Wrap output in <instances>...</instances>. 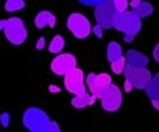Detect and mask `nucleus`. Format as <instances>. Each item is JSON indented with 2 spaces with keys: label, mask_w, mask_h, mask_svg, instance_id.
I'll list each match as a JSON object with an SVG mask.
<instances>
[{
  "label": "nucleus",
  "mask_w": 159,
  "mask_h": 132,
  "mask_svg": "<svg viewBox=\"0 0 159 132\" xmlns=\"http://www.w3.org/2000/svg\"><path fill=\"white\" fill-rule=\"evenodd\" d=\"M113 28L124 33V41L131 43L134 36L141 32V18H138L131 10L126 12H118L116 18H114Z\"/></svg>",
  "instance_id": "obj_1"
},
{
  "label": "nucleus",
  "mask_w": 159,
  "mask_h": 132,
  "mask_svg": "<svg viewBox=\"0 0 159 132\" xmlns=\"http://www.w3.org/2000/svg\"><path fill=\"white\" fill-rule=\"evenodd\" d=\"M0 30L5 32V36H7V40L12 43V45H22V43H25L27 35H28L23 20L18 17L0 20Z\"/></svg>",
  "instance_id": "obj_2"
},
{
  "label": "nucleus",
  "mask_w": 159,
  "mask_h": 132,
  "mask_svg": "<svg viewBox=\"0 0 159 132\" xmlns=\"http://www.w3.org/2000/svg\"><path fill=\"white\" fill-rule=\"evenodd\" d=\"M50 117L43 109L40 107H28L23 112L22 122L30 132H47L48 126H50Z\"/></svg>",
  "instance_id": "obj_3"
},
{
  "label": "nucleus",
  "mask_w": 159,
  "mask_h": 132,
  "mask_svg": "<svg viewBox=\"0 0 159 132\" xmlns=\"http://www.w3.org/2000/svg\"><path fill=\"white\" fill-rule=\"evenodd\" d=\"M98 99L101 101V106H103L104 111L114 112V111H118L119 107H121V104H123V92H121V89H119L116 84L111 83V84L104 86L101 89Z\"/></svg>",
  "instance_id": "obj_4"
},
{
  "label": "nucleus",
  "mask_w": 159,
  "mask_h": 132,
  "mask_svg": "<svg viewBox=\"0 0 159 132\" xmlns=\"http://www.w3.org/2000/svg\"><path fill=\"white\" fill-rule=\"evenodd\" d=\"M124 79H126L128 87H136V89H144L148 86V83L151 81V71L148 68H131L126 66L123 71Z\"/></svg>",
  "instance_id": "obj_5"
},
{
  "label": "nucleus",
  "mask_w": 159,
  "mask_h": 132,
  "mask_svg": "<svg viewBox=\"0 0 159 132\" xmlns=\"http://www.w3.org/2000/svg\"><path fill=\"white\" fill-rule=\"evenodd\" d=\"M66 27L73 33V36L78 38V40H84V38L91 35V23L81 13H76V12L71 13L66 20Z\"/></svg>",
  "instance_id": "obj_6"
},
{
  "label": "nucleus",
  "mask_w": 159,
  "mask_h": 132,
  "mask_svg": "<svg viewBox=\"0 0 159 132\" xmlns=\"http://www.w3.org/2000/svg\"><path fill=\"white\" fill-rule=\"evenodd\" d=\"M116 8H114L111 0H106L101 5L94 7V18H96V23L103 30H109L113 28L114 18H116Z\"/></svg>",
  "instance_id": "obj_7"
},
{
  "label": "nucleus",
  "mask_w": 159,
  "mask_h": 132,
  "mask_svg": "<svg viewBox=\"0 0 159 132\" xmlns=\"http://www.w3.org/2000/svg\"><path fill=\"white\" fill-rule=\"evenodd\" d=\"M65 78V87H66L68 92H71L73 96L78 94H84L88 92L86 84H84V73L80 70V68H75L73 71H70Z\"/></svg>",
  "instance_id": "obj_8"
},
{
  "label": "nucleus",
  "mask_w": 159,
  "mask_h": 132,
  "mask_svg": "<svg viewBox=\"0 0 159 132\" xmlns=\"http://www.w3.org/2000/svg\"><path fill=\"white\" fill-rule=\"evenodd\" d=\"M52 71L58 76H66L70 71H73L76 66V58H75L71 53H60L53 58L52 61Z\"/></svg>",
  "instance_id": "obj_9"
},
{
  "label": "nucleus",
  "mask_w": 159,
  "mask_h": 132,
  "mask_svg": "<svg viewBox=\"0 0 159 132\" xmlns=\"http://www.w3.org/2000/svg\"><path fill=\"white\" fill-rule=\"evenodd\" d=\"M111 76L106 75V73H101V75H94V73H89L88 76H84V84H86V89L91 96L98 97L99 92L104 86L111 84Z\"/></svg>",
  "instance_id": "obj_10"
},
{
  "label": "nucleus",
  "mask_w": 159,
  "mask_h": 132,
  "mask_svg": "<svg viewBox=\"0 0 159 132\" xmlns=\"http://www.w3.org/2000/svg\"><path fill=\"white\" fill-rule=\"evenodd\" d=\"M124 61H126V66H131V68H146L149 63L148 56L138 50H129L126 56H124Z\"/></svg>",
  "instance_id": "obj_11"
},
{
  "label": "nucleus",
  "mask_w": 159,
  "mask_h": 132,
  "mask_svg": "<svg viewBox=\"0 0 159 132\" xmlns=\"http://www.w3.org/2000/svg\"><path fill=\"white\" fill-rule=\"evenodd\" d=\"M134 15H136L138 18H146L149 17L151 13L154 12V7L151 5L149 2H146V0H134L133 2V10H131Z\"/></svg>",
  "instance_id": "obj_12"
},
{
  "label": "nucleus",
  "mask_w": 159,
  "mask_h": 132,
  "mask_svg": "<svg viewBox=\"0 0 159 132\" xmlns=\"http://www.w3.org/2000/svg\"><path fill=\"white\" fill-rule=\"evenodd\" d=\"M57 25V17L48 10H42L35 17V27L37 28H45V27H55Z\"/></svg>",
  "instance_id": "obj_13"
},
{
  "label": "nucleus",
  "mask_w": 159,
  "mask_h": 132,
  "mask_svg": "<svg viewBox=\"0 0 159 132\" xmlns=\"http://www.w3.org/2000/svg\"><path fill=\"white\" fill-rule=\"evenodd\" d=\"M94 101H96V97L91 96L89 92H84V94L73 96V99H71V106H73V107H76V109H83V107L91 106Z\"/></svg>",
  "instance_id": "obj_14"
},
{
  "label": "nucleus",
  "mask_w": 159,
  "mask_h": 132,
  "mask_svg": "<svg viewBox=\"0 0 159 132\" xmlns=\"http://www.w3.org/2000/svg\"><path fill=\"white\" fill-rule=\"evenodd\" d=\"M144 91H146V94L151 101H159V73L151 78V81L148 83Z\"/></svg>",
  "instance_id": "obj_15"
},
{
  "label": "nucleus",
  "mask_w": 159,
  "mask_h": 132,
  "mask_svg": "<svg viewBox=\"0 0 159 132\" xmlns=\"http://www.w3.org/2000/svg\"><path fill=\"white\" fill-rule=\"evenodd\" d=\"M106 58H108L109 63H113V61L119 60V58H123V48H121V45L116 43V41H109L108 50H106Z\"/></svg>",
  "instance_id": "obj_16"
},
{
  "label": "nucleus",
  "mask_w": 159,
  "mask_h": 132,
  "mask_svg": "<svg viewBox=\"0 0 159 132\" xmlns=\"http://www.w3.org/2000/svg\"><path fill=\"white\" fill-rule=\"evenodd\" d=\"M65 48V38L61 35H57V36H53V40L50 41V46H48V50L52 51V53H61V50Z\"/></svg>",
  "instance_id": "obj_17"
},
{
  "label": "nucleus",
  "mask_w": 159,
  "mask_h": 132,
  "mask_svg": "<svg viewBox=\"0 0 159 132\" xmlns=\"http://www.w3.org/2000/svg\"><path fill=\"white\" fill-rule=\"evenodd\" d=\"M23 8H25V0H7L5 2V10L10 13L23 10Z\"/></svg>",
  "instance_id": "obj_18"
},
{
  "label": "nucleus",
  "mask_w": 159,
  "mask_h": 132,
  "mask_svg": "<svg viewBox=\"0 0 159 132\" xmlns=\"http://www.w3.org/2000/svg\"><path fill=\"white\" fill-rule=\"evenodd\" d=\"M124 68H126V61H124V56L111 63V71H113V73H116V75H121V73L124 71Z\"/></svg>",
  "instance_id": "obj_19"
},
{
  "label": "nucleus",
  "mask_w": 159,
  "mask_h": 132,
  "mask_svg": "<svg viewBox=\"0 0 159 132\" xmlns=\"http://www.w3.org/2000/svg\"><path fill=\"white\" fill-rule=\"evenodd\" d=\"M114 8H116V12H126L128 7H129V2L128 0H111Z\"/></svg>",
  "instance_id": "obj_20"
},
{
  "label": "nucleus",
  "mask_w": 159,
  "mask_h": 132,
  "mask_svg": "<svg viewBox=\"0 0 159 132\" xmlns=\"http://www.w3.org/2000/svg\"><path fill=\"white\" fill-rule=\"evenodd\" d=\"M81 5H86V7H98L101 5V3H104L106 0H78Z\"/></svg>",
  "instance_id": "obj_21"
},
{
  "label": "nucleus",
  "mask_w": 159,
  "mask_h": 132,
  "mask_svg": "<svg viewBox=\"0 0 159 132\" xmlns=\"http://www.w3.org/2000/svg\"><path fill=\"white\" fill-rule=\"evenodd\" d=\"M47 132H61V129H60L58 122H55V121H50V126H48Z\"/></svg>",
  "instance_id": "obj_22"
},
{
  "label": "nucleus",
  "mask_w": 159,
  "mask_h": 132,
  "mask_svg": "<svg viewBox=\"0 0 159 132\" xmlns=\"http://www.w3.org/2000/svg\"><path fill=\"white\" fill-rule=\"evenodd\" d=\"M91 30H93V33H94V35H96V36H99V38L103 36V28L99 27V25H94V27L91 28Z\"/></svg>",
  "instance_id": "obj_23"
},
{
  "label": "nucleus",
  "mask_w": 159,
  "mask_h": 132,
  "mask_svg": "<svg viewBox=\"0 0 159 132\" xmlns=\"http://www.w3.org/2000/svg\"><path fill=\"white\" fill-rule=\"evenodd\" d=\"M152 58L159 63V43H157L156 46H154V50H152Z\"/></svg>",
  "instance_id": "obj_24"
},
{
  "label": "nucleus",
  "mask_w": 159,
  "mask_h": 132,
  "mask_svg": "<svg viewBox=\"0 0 159 132\" xmlns=\"http://www.w3.org/2000/svg\"><path fill=\"white\" fill-rule=\"evenodd\" d=\"M2 126L3 127L8 126V114H7V112H3V114H2Z\"/></svg>",
  "instance_id": "obj_25"
},
{
  "label": "nucleus",
  "mask_w": 159,
  "mask_h": 132,
  "mask_svg": "<svg viewBox=\"0 0 159 132\" xmlns=\"http://www.w3.org/2000/svg\"><path fill=\"white\" fill-rule=\"evenodd\" d=\"M37 48H43V38H40V41L37 43Z\"/></svg>",
  "instance_id": "obj_26"
},
{
  "label": "nucleus",
  "mask_w": 159,
  "mask_h": 132,
  "mask_svg": "<svg viewBox=\"0 0 159 132\" xmlns=\"http://www.w3.org/2000/svg\"><path fill=\"white\" fill-rule=\"evenodd\" d=\"M152 106H154V109L159 111V101H152Z\"/></svg>",
  "instance_id": "obj_27"
}]
</instances>
